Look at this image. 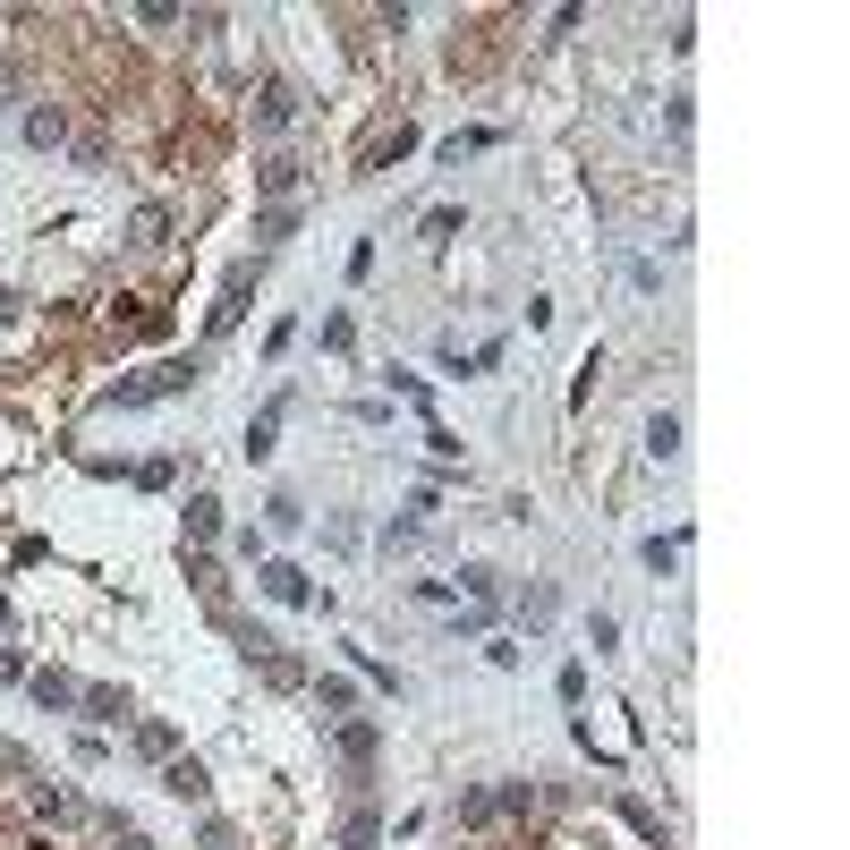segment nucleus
Here are the masks:
<instances>
[{
  "label": "nucleus",
  "instance_id": "nucleus-1",
  "mask_svg": "<svg viewBox=\"0 0 850 850\" xmlns=\"http://www.w3.org/2000/svg\"><path fill=\"white\" fill-rule=\"evenodd\" d=\"M374 749H383V731H374V723H340V765H349V774H366V765H374Z\"/></svg>",
  "mask_w": 850,
  "mask_h": 850
},
{
  "label": "nucleus",
  "instance_id": "nucleus-2",
  "mask_svg": "<svg viewBox=\"0 0 850 850\" xmlns=\"http://www.w3.org/2000/svg\"><path fill=\"white\" fill-rule=\"evenodd\" d=\"M256 579H264V595H272V604H306V570H298V561H264Z\"/></svg>",
  "mask_w": 850,
  "mask_h": 850
},
{
  "label": "nucleus",
  "instance_id": "nucleus-3",
  "mask_svg": "<svg viewBox=\"0 0 850 850\" xmlns=\"http://www.w3.org/2000/svg\"><path fill=\"white\" fill-rule=\"evenodd\" d=\"M281 417H290V400H264L256 417H247V459H272V434H281Z\"/></svg>",
  "mask_w": 850,
  "mask_h": 850
},
{
  "label": "nucleus",
  "instance_id": "nucleus-4",
  "mask_svg": "<svg viewBox=\"0 0 850 850\" xmlns=\"http://www.w3.org/2000/svg\"><path fill=\"white\" fill-rule=\"evenodd\" d=\"M290 120H298L290 86H256V128H290Z\"/></svg>",
  "mask_w": 850,
  "mask_h": 850
},
{
  "label": "nucleus",
  "instance_id": "nucleus-5",
  "mask_svg": "<svg viewBox=\"0 0 850 850\" xmlns=\"http://www.w3.org/2000/svg\"><path fill=\"white\" fill-rule=\"evenodd\" d=\"M77 706H86L94 723H128V715H136V706H128V689H77Z\"/></svg>",
  "mask_w": 850,
  "mask_h": 850
},
{
  "label": "nucleus",
  "instance_id": "nucleus-6",
  "mask_svg": "<svg viewBox=\"0 0 850 850\" xmlns=\"http://www.w3.org/2000/svg\"><path fill=\"white\" fill-rule=\"evenodd\" d=\"M163 791H170V799H204V765H197V757H170Z\"/></svg>",
  "mask_w": 850,
  "mask_h": 850
},
{
  "label": "nucleus",
  "instance_id": "nucleus-7",
  "mask_svg": "<svg viewBox=\"0 0 850 850\" xmlns=\"http://www.w3.org/2000/svg\"><path fill=\"white\" fill-rule=\"evenodd\" d=\"M26 145H43V154H52V145H68V111H52V102H43V111H26Z\"/></svg>",
  "mask_w": 850,
  "mask_h": 850
},
{
  "label": "nucleus",
  "instance_id": "nucleus-8",
  "mask_svg": "<svg viewBox=\"0 0 850 850\" xmlns=\"http://www.w3.org/2000/svg\"><path fill=\"white\" fill-rule=\"evenodd\" d=\"M34 706L68 715V706H77V681H68V672H34Z\"/></svg>",
  "mask_w": 850,
  "mask_h": 850
},
{
  "label": "nucleus",
  "instance_id": "nucleus-9",
  "mask_svg": "<svg viewBox=\"0 0 850 850\" xmlns=\"http://www.w3.org/2000/svg\"><path fill=\"white\" fill-rule=\"evenodd\" d=\"M315 706H324V723H349V706H358V689H349V681H332V672H324V681H315Z\"/></svg>",
  "mask_w": 850,
  "mask_h": 850
},
{
  "label": "nucleus",
  "instance_id": "nucleus-10",
  "mask_svg": "<svg viewBox=\"0 0 850 850\" xmlns=\"http://www.w3.org/2000/svg\"><path fill=\"white\" fill-rule=\"evenodd\" d=\"M298 179H306V170H298V163H290V154H272V163H264V170H256V188H264V197H290Z\"/></svg>",
  "mask_w": 850,
  "mask_h": 850
},
{
  "label": "nucleus",
  "instance_id": "nucleus-11",
  "mask_svg": "<svg viewBox=\"0 0 850 850\" xmlns=\"http://www.w3.org/2000/svg\"><path fill=\"white\" fill-rule=\"evenodd\" d=\"M247 281H256V272L238 264V272H230V290H222V306H213V332H230V324H238V306H247Z\"/></svg>",
  "mask_w": 850,
  "mask_h": 850
},
{
  "label": "nucleus",
  "instance_id": "nucleus-12",
  "mask_svg": "<svg viewBox=\"0 0 850 850\" xmlns=\"http://www.w3.org/2000/svg\"><path fill=\"white\" fill-rule=\"evenodd\" d=\"M188 536H222V502H213V493H197V502H188Z\"/></svg>",
  "mask_w": 850,
  "mask_h": 850
},
{
  "label": "nucleus",
  "instance_id": "nucleus-13",
  "mask_svg": "<svg viewBox=\"0 0 850 850\" xmlns=\"http://www.w3.org/2000/svg\"><path fill=\"white\" fill-rule=\"evenodd\" d=\"M163 230H170V213H163V204H145V213L128 222V238H136V247H163Z\"/></svg>",
  "mask_w": 850,
  "mask_h": 850
},
{
  "label": "nucleus",
  "instance_id": "nucleus-14",
  "mask_svg": "<svg viewBox=\"0 0 850 850\" xmlns=\"http://www.w3.org/2000/svg\"><path fill=\"white\" fill-rule=\"evenodd\" d=\"M34 808H43L52 825H77V799H68V791H52V783H34Z\"/></svg>",
  "mask_w": 850,
  "mask_h": 850
},
{
  "label": "nucleus",
  "instance_id": "nucleus-15",
  "mask_svg": "<svg viewBox=\"0 0 850 850\" xmlns=\"http://www.w3.org/2000/svg\"><path fill=\"white\" fill-rule=\"evenodd\" d=\"M136 749H145V757H170V749H179V731H170V723H136Z\"/></svg>",
  "mask_w": 850,
  "mask_h": 850
},
{
  "label": "nucleus",
  "instance_id": "nucleus-16",
  "mask_svg": "<svg viewBox=\"0 0 850 850\" xmlns=\"http://www.w3.org/2000/svg\"><path fill=\"white\" fill-rule=\"evenodd\" d=\"M264 519H272V527H306V502H298V493H272V502H264Z\"/></svg>",
  "mask_w": 850,
  "mask_h": 850
},
{
  "label": "nucleus",
  "instance_id": "nucleus-17",
  "mask_svg": "<svg viewBox=\"0 0 850 850\" xmlns=\"http://www.w3.org/2000/svg\"><path fill=\"white\" fill-rule=\"evenodd\" d=\"M290 230H298V213H290V204H272V213H256V238H264V247H272V238H290Z\"/></svg>",
  "mask_w": 850,
  "mask_h": 850
},
{
  "label": "nucleus",
  "instance_id": "nucleus-18",
  "mask_svg": "<svg viewBox=\"0 0 850 850\" xmlns=\"http://www.w3.org/2000/svg\"><path fill=\"white\" fill-rule=\"evenodd\" d=\"M647 443H655L663 459H672V451H681V417H655V425H647Z\"/></svg>",
  "mask_w": 850,
  "mask_h": 850
},
{
  "label": "nucleus",
  "instance_id": "nucleus-19",
  "mask_svg": "<svg viewBox=\"0 0 850 850\" xmlns=\"http://www.w3.org/2000/svg\"><path fill=\"white\" fill-rule=\"evenodd\" d=\"M0 324H18V290H0Z\"/></svg>",
  "mask_w": 850,
  "mask_h": 850
},
{
  "label": "nucleus",
  "instance_id": "nucleus-20",
  "mask_svg": "<svg viewBox=\"0 0 850 850\" xmlns=\"http://www.w3.org/2000/svg\"><path fill=\"white\" fill-rule=\"evenodd\" d=\"M0 111H9V60H0Z\"/></svg>",
  "mask_w": 850,
  "mask_h": 850
},
{
  "label": "nucleus",
  "instance_id": "nucleus-21",
  "mask_svg": "<svg viewBox=\"0 0 850 850\" xmlns=\"http://www.w3.org/2000/svg\"><path fill=\"white\" fill-rule=\"evenodd\" d=\"M0 629H9V604H0Z\"/></svg>",
  "mask_w": 850,
  "mask_h": 850
}]
</instances>
